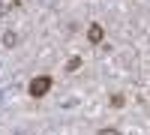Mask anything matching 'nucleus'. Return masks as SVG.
I'll list each match as a JSON object with an SVG mask.
<instances>
[{
  "label": "nucleus",
  "mask_w": 150,
  "mask_h": 135,
  "mask_svg": "<svg viewBox=\"0 0 150 135\" xmlns=\"http://www.w3.org/2000/svg\"><path fill=\"white\" fill-rule=\"evenodd\" d=\"M15 42H18V36L12 33V30H9V33H3V45H6V48H15Z\"/></svg>",
  "instance_id": "nucleus-3"
},
{
  "label": "nucleus",
  "mask_w": 150,
  "mask_h": 135,
  "mask_svg": "<svg viewBox=\"0 0 150 135\" xmlns=\"http://www.w3.org/2000/svg\"><path fill=\"white\" fill-rule=\"evenodd\" d=\"M99 135H120V132H117V129H108V126H105V129H99Z\"/></svg>",
  "instance_id": "nucleus-6"
},
{
  "label": "nucleus",
  "mask_w": 150,
  "mask_h": 135,
  "mask_svg": "<svg viewBox=\"0 0 150 135\" xmlns=\"http://www.w3.org/2000/svg\"><path fill=\"white\" fill-rule=\"evenodd\" d=\"M102 36H105L102 24H90V27H87V39H90L93 45H99V42H102Z\"/></svg>",
  "instance_id": "nucleus-2"
},
{
  "label": "nucleus",
  "mask_w": 150,
  "mask_h": 135,
  "mask_svg": "<svg viewBox=\"0 0 150 135\" xmlns=\"http://www.w3.org/2000/svg\"><path fill=\"white\" fill-rule=\"evenodd\" d=\"M51 84H54V81H51V75H36V78L27 84V93L33 96V99H42V96L51 90Z\"/></svg>",
  "instance_id": "nucleus-1"
},
{
  "label": "nucleus",
  "mask_w": 150,
  "mask_h": 135,
  "mask_svg": "<svg viewBox=\"0 0 150 135\" xmlns=\"http://www.w3.org/2000/svg\"><path fill=\"white\" fill-rule=\"evenodd\" d=\"M78 69H81V57H72L66 63V72H78Z\"/></svg>",
  "instance_id": "nucleus-4"
},
{
  "label": "nucleus",
  "mask_w": 150,
  "mask_h": 135,
  "mask_svg": "<svg viewBox=\"0 0 150 135\" xmlns=\"http://www.w3.org/2000/svg\"><path fill=\"white\" fill-rule=\"evenodd\" d=\"M123 102H126V99H123L120 93H117V96H111V105H114V108H123Z\"/></svg>",
  "instance_id": "nucleus-5"
}]
</instances>
